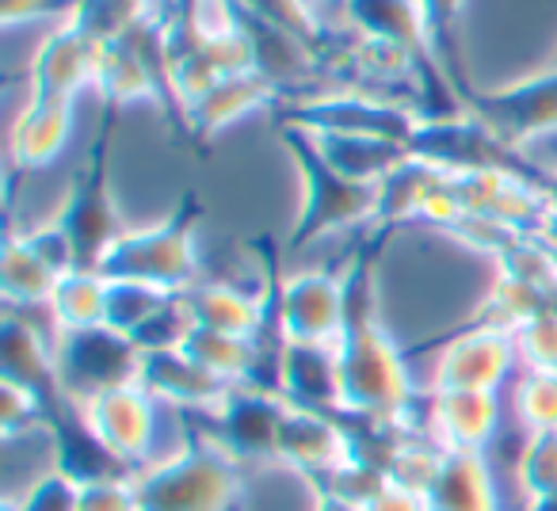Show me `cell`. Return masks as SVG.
Returning a JSON list of instances; mask_svg holds the SVG:
<instances>
[{
	"label": "cell",
	"instance_id": "26",
	"mask_svg": "<svg viewBox=\"0 0 557 511\" xmlns=\"http://www.w3.org/2000/svg\"><path fill=\"white\" fill-rule=\"evenodd\" d=\"M527 511H557V496H554V500H539V503H527Z\"/></svg>",
	"mask_w": 557,
	"mask_h": 511
},
{
	"label": "cell",
	"instance_id": "10",
	"mask_svg": "<svg viewBox=\"0 0 557 511\" xmlns=\"http://www.w3.org/2000/svg\"><path fill=\"white\" fill-rule=\"evenodd\" d=\"M298 161L306 172V187H310V202L302 210V225H298V237H313V233L329 229V225H341L359 217L363 210H371V184H359L348 179L310 146H298Z\"/></svg>",
	"mask_w": 557,
	"mask_h": 511
},
{
	"label": "cell",
	"instance_id": "2",
	"mask_svg": "<svg viewBox=\"0 0 557 511\" xmlns=\"http://www.w3.org/2000/svg\"><path fill=\"white\" fill-rule=\"evenodd\" d=\"M336 366H341V416H367L405 424L412 409V386L397 348L371 317L344 321L336 340Z\"/></svg>",
	"mask_w": 557,
	"mask_h": 511
},
{
	"label": "cell",
	"instance_id": "13",
	"mask_svg": "<svg viewBox=\"0 0 557 511\" xmlns=\"http://www.w3.org/2000/svg\"><path fill=\"white\" fill-rule=\"evenodd\" d=\"M344 333V295L321 275H298L283 295L287 344H336Z\"/></svg>",
	"mask_w": 557,
	"mask_h": 511
},
{
	"label": "cell",
	"instance_id": "25",
	"mask_svg": "<svg viewBox=\"0 0 557 511\" xmlns=\"http://www.w3.org/2000/svg\"><path fill=\"white\" fill-rule=\"evenodd\" d=\"M313 511H367V508H359V503H348V500H341V496H329V493H321V488H313Z\"/></svg>",
	"mask_w": 557,
	"mask_h": 511
},
{
	"label": "cell",
	"instance_id": "27",
	"mask_svg": "<svg viewBox=\"0 0 557 511\" xmlns=\"http://www.w3.org/2000/svg\"><path fill=\"white\" fill-rule=\"evenodd\" d=\"M0 511H20V500H12V496H9V500L0 503Z\"/></svg>",
	"mask_w": 557,
	"mask_h": 511
},
{
	"label": "cell",
	"instance_id": "9",
	"mask_svg": "<svg viewBox=\"0 0 557 511\" xmlns=\"http://www.w3.org/2000/svg\"><path fill=\"white\" fill-rule=\"evenodd\" d=\"M275 394L295 409L341 416V366L336 344H287L278 356Z\"/></svg>",
	"mask_w": 557,
	"mask_h": 511
},
{
	"label": "cell",
	"instance_id": "5",
	"mask_svg": "<svg viewBox=\"0 0 557 511\" xmlns=\"http://www.w3.org/2000/svg\"><path fill=\"white\" fill-rule=\"evenodd\" d=\"M290 404L271 389L256 386H233L225 401L214 412H207V432L214 443H222L237 462H275L278 427L287 416Z\"/></svg>",
	"mask_w": 557,
	"mask_h": 511
},
{
	"label": "cell",
	"instance_id": "16",
	"mask_svg": "<svg viewBox=\"0 0 557 511\" xmlns=\"http://www.w3.org/2000/svg\"><path fill=\"white\" fill-rule=\"evenodd\" d=\"M516 477L527 493V503L557 496V427L554 432H527L516 458Z\"/></svg>",
	"mask_w": 557,
	"mask_h": 511
},
{
	"label": "cell",
	"instance_id": "24",
	"mask_svg": "<svg viewBox=\"0 0 557 511\" xmlns=\"http://www.w3.org/2000/svg\"><path fill=\"white\" fill-rule=\"evenodd\" d=\"M367 511H432V508H428L424 493H412V488H401V485L389 481L386 493H382Z\"/></svg>",
	"mask_w": 557,
	"mask_h": 511
},
{
	"label": "cell",
	"instance_id": "4",
	"mask_svg": "<svg viewBox=\"0 0 557 511\" xmlns=\"http://www.w3.org/2000/svg\"><path fill=\"white\" fill-rule=\"evenodd\" d=\"M195 267L191 252V214H176V222L138 237H119L103 256V279L146 283V287H180Z\"/></svg>",
	"mask_w": 557,
	"mask_h": 511
},
{
	"label": "cell",
	"instance_id": "12",
	"mask_svg": "<svg viewBox=\"0 0 557 511\" xmlns=\"http://www.w3.org/2000/svg\"><path fill=\"white\" fill-rule=\"evenodd\" d=\"M424 496L432 511H504L485 450L443 447L440 473Z\"/></svg>",
	"mask_w": 557,
	"mask_h": 511
},
{
	"label": "cell",
	"instance_id": "19",
	"mask_svg": "<svg viewBox=\"0 0 557 511\" xmlns=\"http://www.w3.org/2000/svg\"><path fill=\"white\" fill-rule=\"evenodd\" d=\"M516 412L527 432L557 427V371H531L516 389Z\"/></svg>",
	"mask_w": 557,
	"mask_h": 511
},
{
	"label": "cell",
	"instance_id": "7",
	"mask_svg": "<svg viewBox=\"0 0 557 511\" xmlns=\"http://www.w3.org/2000/svg\"><path fill=\"white\" fill-rule=\"evenodd\" d=\"M351 458H356V450H351V435L341 416L290 404L283 427H278V465H287L298 477H306V485H313V481H325L329 473L348 465Z\"/></svg>",
	"mask_w": 557,
	"mask_h": 511
},
{
	"label": "cell",
	"instance_id": "15",
	"mask_svg": "<svg viewBox=\"0 0 557 511\" xmlns=\"http://www.w3.org/2000/svg\"><path fill=\"white\" fill-rule=\"evenodd\" d=\"M180 348L202 363L210 374L233 382V386H245L248 371H252V344L240 340V336H225V333H210V328H195L184 336Z\"/></svg>",
	"mask_w": 557,
	"mask_h": 511
},
{
	"label": "cell",
	"instance_id": "8",
	"mask_svg": "<svg viewBox=\"0 0 557 511\" xmlns=\"http://www.w3.org/2000/svg\"><path fill=\"white\" fill-rule=\"evenodd\" d=\"M141 389L153 401L176 404L187 412H214L225 401V394L233 389V382L210 374L202 363H195L184 348H161L141 356Z\"/></svg>",
	"mask_w": 557,
	"mask_h": 511
},
{
	"label": "cell",
	"instance_id": "6",
	"mask_svg": "<svg viewBox=\"0 0 557 511\" xmlns=\"http://www.w3.org/2000/svg\"><path fill=\"white\" fill-rule=\"evenodd\" d=\"M157 404L141 386H123L108 389V394L92 397L88 404H81L88 427L96 432V439L126 462L134 473L146 470L149 454H153V435H157Z\"/></svg>",
	"mask_w": 557,
	"mask_h": 511
},
{
	"label": "cell",
	"instance_id": "11",
	"mask_svg": "<svg viewBox=\"0 0 557 511\" xmlns=\"http://www.w3.org/2000/svg\"><path fill=\"white\" fill-rule=\"evenodd\" d=\"M516 359V344L496 328H481L473 336H462L447 348L435 374V394L447 389H478V394H496L504 386Z\"/></svg>",
	"mask_w": 557,
	"mask_h": 511
},
{
	"label": "cell",
	"instance_id": "20",
	"mask_svg": "<svg viewBox=\"0 0 557 511\" xmlns=\"http://www.w3.org/2000/svg\"><path fill=\"white\" fill-rule=\"evenodd\" d=\"M81 493L85 485H77L70 473L50 470L20 496V511H81Z\"/></svg>",
	"mask_w": 557,
	"mask_h": 511
},
{
	"label": "cell",
	"instance_id": "17",
	"mask_svg": "<svg viewBox=\"0 0 557 511\" xmlns=\"http://www.w3.org/2000/svg\"><path fill=\"white\" fill-rule=\"evenodd\" d=\"M260 321V310H252V302H245L240 295L225 287H210L195 298L191 306V325L195 328H210V333H225V336H240L248 340Z\"/></svg>",
	"mask_w": 557,
	"mask_h": 511
},
{
	"label": "cell",
	"instance_id": "18",
	"mask_svg": "<svg viewBox=\"0 0 557 511\" xmlns=\"http://www.w3.org/2000/svg\"><path fill=\"white\" fill-rule=\"evenodd\" d=\"M70 130V115L62 108H39L20 123L16 130V149L27 164H42L58 153V146L65 141Z\"/></svg>",
	"mask_w": 557,
	"mask_h": 511
},
{
	"label": "cell",
	"instance_id": "21",
	"mask_svg": "<svg viewBox=\"0 0 557 511\" xmlns=\"http://www.w3.org/2000/svg\"><path fill=\"white\" fill-rule=\"evenodd\" d=\"M47 424H50V416L39 397L20 389L16 382H4V389H0V427H4V439H20V435H27L32 427L47 432Z\"/></svg>",
	"mask_w": 557,
	"mask_h": 511
},
{
	"label": "cell",
	"instance_id": "23",
	"mask_svg": "<svg viewBox=\"0 0 557 511\" xmlns=\"http://www.w3.org/2000/svg\"><path fill=\"white\" fill-rule=\"evenodd\" d=\"M81 511H141L134 477H108L92 481L81 493Z\"/></svg>",
	"mask_w": 557,
	"mask_h": 511
},
{
	"label": "cell",
	"instance_id": "14",
	"mask_svg": "<svg viewBox=\"0 0 557 511\" xmlns=\"http://www.w3.org/2000/svg\"><path fill=\"white\" fill-rule=\"evenodd\" d=\"M500 424L496 394L478 389H447L432 397V427L440 447L450 450H485Z\"/></svg>",
	"mask_w": 557,
	"mask_h": 511
},
{
	"label": "cell",
	"instance_id": "3",
	"mask_svg": "<svg viewBox=\"0 0 557 511\" xmlns=\"http://www.w3.org/2000/svg\"><path fill=\"white\" fill-rule=\"evenodd\" d=\"M141 356L146 351L131 336L115 333L108 325L92 328H65L58 344V382L73 404H88L108 389L138 386L141 382Z\"/></svg>",
	"mask_w": 557,
	"mask_h": 511
},
{
	"label": "cell",
	"instance_id": "22",
	"mask_svg": "<svg viewBox=\"0 0 557 511\" xmlns=\"http://www.w3.org/2000/svg\"><path fill=\"white\" fill-rule=\"evenodd\" d=\"M519 344H523L531 371H557V317H549V313L527 317Z\"/></svg>",
	"mask_w": 557,
	"mask_h": 511
},
{
	"label": "cell",
	"instance_id": "1",
	"mask_svg": "<svg viewBox=\"0 0 557 511\" xmlns=\"http://www.w3.org/2000/svg\"><path fill=\"white\" fill-rule=\"evenodd\" d=\"M141 511H245V462L207 432H191L176 454L134 473Z\"/></svg>",
	"mask_w": 557,
	"mask_h": 511
}]
</instances>
